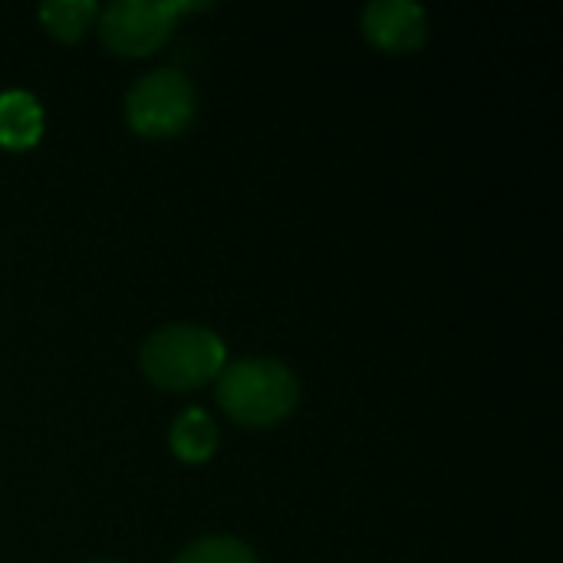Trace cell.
<instances>
[{
  "instance_id": "obj_1",
  "label": "cell",
  "mask_w": 563,
  "mask_h": 563,
  "mask_svg": "<svg viewBox=\"0 0 563 563\" xmlns=\"http://www.w3.org/2000/svg\"><path fill=\"white\" fill-rule=\"evenodd\" d=\"M228 350L218 333L195 323H172L155 330L139 350L142 376L168 393H188L221 376Z\"/></svg>"
},
{
  "instance_id": "obj_2",
  "label": "cell",
  "mask_w": 563,
  "mask_h": 563,
  "mask_svg": "<svg viewBox=\"0 0 563 563\" xmlns=\"http://www.w3.org/2000/svg\"><path fill=\"white\" fill-rule=\"evenodd\" d=\"M300 402V383L280 360H238L218 376V406L244 429L280 426Z\"/></svg>"
},
{
  "instance_id": "obj_3",
  "label": "cell",
  "mask_w": 563,
  "mask_h": 563,
  "mask_svg": "<svg viewBox=\"0 0 563 563\" xmlns=\"http://www.w3.org/2000/svg\"><path fill=\"white\" fill-rule=\"evenodd\" d=\"M195 86L178 69H155L142 76L125 96V119L142 139H172L195 119Z\"/></svg>"
},
{
  "instance_id": "obj_4",
  "label": "cell",
  "mask_w": 563,
  "mask_h": 563,
  "mask_svg": "<svg viewBox=\"0 0 563 563\" xmlns=\"http://www.w3.org/2000/svg\"><path fill=\"white\" fill-rule=\"evenodd\" d=\"M205 3L185 0H115L99 10L96 26L102 43L119 56H148L158 49L175 20L188 10H201Z\"/></svg>"
},
{
  "instance_id": "obj_5",
  "label": "cell",
  "mask_w": 563,
  "mask_h": 563,
  "mask_svg": "<svg viewBox=\"0 0 563 563\" xmlns=\"http://www.w3.org/2000/svg\"><path fill=\"white\" fill-rule=\"evenodd\" d=\"M363 33L383 53H412L429 36V16L412 0H373L363 10Z\"/></svg>"
},
{
  "instance_id": "obj_6",
  "label": "cell",
  "mask_w": 563,
  "mask_h": 563,
  "mask_svg": "<svg viewBox=\"0 0 563 563\" xmlns=\"http://www.w3.org/2000/svg\"><path fill=\"white\" fill-rule=\"evenodd\" d=\"M43 139V106L26 89L0 92V145L26 152Z\"/></svg>"
},
{
  "instance_id": "obj_7",
  "label": "cell",
  "mask_w": 563,
  "mask_h": 563,
  "mask_svg": "<svg viewBox=\"0 0 563 563\" xmlns=\"http://www.w3.org/2000/svg\"><path fill=\"white\" fill-rule=\"evenodd\" d=\"M168 445H172L175 459H181L188 465H201L218 449V426H214V419L205 409H185L172 422Z\"/></svg>"
},
{
  "instance_id": "obj_8",
  "label": "cell",
  "mask_w": 563,
  "mask_h": 563,
  "mask_svg": "<svg viewBox=\"0 0 563 563\" xmlns=\"http://www.w3.org/2000/svg\"><path fill=\"white\" fill-rule=\"evenodd\" d=\"M40 23L49 36L63 43H76L99 16V7L92 0H49L36 10Z\"/></svg>"
},
{
  "instance_id": "obj_9",
  "label": "cell",
  "mask_w": 563,
  "mask_h": 563,
  "mask_svg": "<svg viewBox=\"0 0 563 563\" xmlns=\"http://www.w3.org/2000/svg\"><path fill=\"white\" fill-rule=\"evenodd\" d=\"M172 563H257L254 551L238 538H201Z\"/></svg>"
},
{
  "instance_id": "obj_10",
  "label": "cell",
  "mask_w": 563,
  "mask_h": 563,
  "mask_svg": "<svg viewBox=\"0 0 563 563\" xmlns=\"http://www.w3.org/2000/svg\"><path fill=\"white\" fill-rule=\"evenodd\" d=\"M92 563H115V561H92Z\"/></svg>"
}]
</instances>
